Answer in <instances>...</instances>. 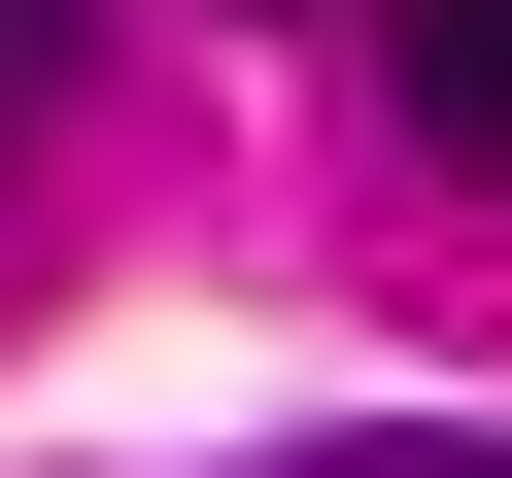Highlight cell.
<instances>
[{
  "label": "cell",
  "instance_id": "obj_2",
  "mask_svg": "<svg viewBox=\"0 0 512 478\" xmlns=\"http://www.w3.org/2000/svg\"><path fill=\"white\" fill-rule=\"evenodd\" d=\"M69 103H103V0H0V171H35Z\"/></svg>",
  "mask_w": 512,
  "mask_h": 478
},
{
  "label": "cell",
  "instance_id": "obj_3",
  "mask_svg": "<svg viewBox=\"0 0 512 478\" xmlns=\"http://www.w3.org/2000/svg\"><path fill=\"white\" fill-rule=\"evenodd\" d=\"M308 478H512V444H308Z\"/></svg>",
  "mask_w": 512,
  "mask_h": 478
},
{
  "label": "cell",
  "instance_id": "obj_1",
  "mask_svg": "<svg viewBox=\"0 0 512 478\" xmlns=\"http://www.w3.org/2000/svg\"><path fill=\"white\" fill-rule=\"evenodd\" d=\"M376 103H410V137L512 205V0H376Z\"/></svg>",
  "mask_w": 512,
  "mask_h": 478
}]
</instances>
